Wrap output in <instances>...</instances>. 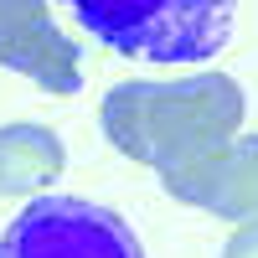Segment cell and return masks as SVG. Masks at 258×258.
<instances>
[{"label":"cell","mask_w":258,"mask_h":258,"mask_svg":"<svg viewBox=\"0 0 258 258\" xmlns=\"http://www.w3.org/2000/svg\"><path fill=\"white\" fill-rule=\"evenodd\" d=\"M248 98L227 73H186L165 83H119L98 103V124L119 155L170 170L243 135Z\"/></svg>","instance_id":"obj_1"},{"label":"cell","mask_w":258,"mask_h":258,"mask_svg":"<svg viewBox=\"0 0 258 258\" xmlns=\"http://www.w3.org/2000/svg\"><path fill=\"white\" fill-rule=\"evenodd\" d=\"M83 31L140 62H207L227 47L232 0H62Z\"/></svg>","instance_id":"obj_2"},{"label":"cell","mask_w":258,"mask_h":258,"mask_svg":"<svg viewBox=\"0 0 258 258\" xmlns=\"http://www.w3.org/2000/svg\"><path fill=\"white\" fill-rule=\"evenodd\" d=\"M0 258H145L135 227L88 197H31L0 232Z\"/></svg>","instance_id":"obj_3"},{"label":"cell","mask_w":258,"mask_h":258,"mask_svg":"<svg viewBox=\"0 0 258 258\" xmlns=\"http://www.w3.org/2000/svg\"><path fill=\"white\" fill-rule=\"evenodd\" d=\"M165 191L181 207L212 212L222 222H258V135H232L207 155L160 170Z\"/></svg>","instance_id":"obj_4"},{"label":"cell","mask_w":258,"mask_h":258,"mask_svg":"<svg viewBox=\"0 0 258 258\" xmlns=\"http://www.w3.org/2000/svg\"><path fill=\"white\" fill-rule=\"evenodd\" d=\"M0 68L31 78L47 93L83 88V57L52 21L47 0H0Z\"/></svg>","instance_id":"obj_5"},{"label":"cell","mask_w":258,"mask_h":258,"mask_svg":"<svg viewBox=\"0 0 258 258\" xmlns=\"http://www.w3.org/2000/svg\"><path fill=\"white\" fill-rule=\"evenodd\" d=\"M68 165L57 129L47 124H0V197H41Z\"/></svg>","instance_id":"obj_6"},{"label":"cell","mask_w":258,"mask_h":258,"mask_svg":"<svg viewBox=\"0 0 258 258\" xmlns=\"http://www.w3.org/2000/svg\"><path fill=\"white\" fill-rule=\"evenodd\" d=\"M222 258H258V222H238V232L227 238Z\"/></svg>","instance_id":"obj_7"}]
</instances>
